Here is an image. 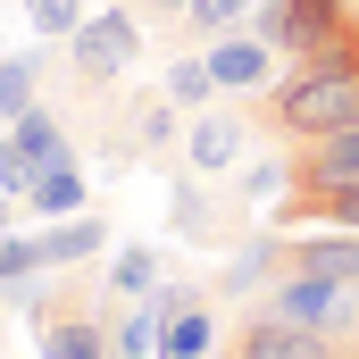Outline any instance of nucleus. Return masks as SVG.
Returning <instances> with one entry per match:
<instances>
[{"label": "nucleus", "mask_w": 359, "mask_h": 359, "mask_svg": "<svg viewBox=\"0 0 359 359\" xmlns=\"http://www.w3.org/2000/svg\"><path fill=\"white\" fill-rule=\"evenodd\" d=\"M25 276H42V251H34V234H0V292H17Z\"/></svg>", "instance_id": "6ab92c4d"}, {"label": "nucleus", "mask_w": 359, "mask_h": 359, "mask_svg": "<svg viewBox=\"0 0 359 359\" xmlns=\"http://www.w3.org/2000/svg\"><path fill=\"white\" fill-rule=\"evenodd\" d=\"M109 284H117V292H151V284H159V259H151V251H117V259H109Z\"/></svg>", "instance_id": "412c9836"}, {"label": "nucleus", "mask_w": 359, "mask_h": 359, "mask_svg": "<svg viewBox=\"0 0 359 359\" xmlns=\"http://www.w3.org/2000/svg\"><path fill=\"white\" fill-rule=\"evenodd\" d=\"M251 8H259V0H184V17H192L201 34H226V25H251Z\"/></svg>", "instance_id": "aec40b11"}, {"label": "nucleus", "mask_w": 359, "mask_h": 359, "mask_svg": "<svg viewBox=\"0 0 359 359\" xmlns=\"http://www.w3.org/2000/svg\"><path fill=\"white\" fill-rule=\"evenodd\" d=\"M168 100H176V109H209V100H217L209 59H176V67H168Z\"/></svg>", "instance_id": "f3484780"}, {"label": "nucleus", "mask_w": 359, "mask_h": 359, "mask_svg": "<svg viewBox=\"0 0 359 359\" xmlns=\"http://www.w3.org/2000/svg\"><path fill=\"white\" fill-rule=\"evenodd\" d=\"M25 209H34V217H76V209H84V168H76V151H67V159H50V168L34 176Z\"/></svg>", "instance_id": "ddd939ff"}, {"label": "nucleus", "mask_w": 359, "mask_h": 359, "mask_svg": "<svg viewBox=\"0 0 359 359\" xmlns=\"http://www.w3.org/2000/svg\"><path fill=\"white\" fill-rule=\"evenodd\" d=\"M243 184H251V192H276V184H284V159H259V168H251Z\"/></svg>", "instance_id": "5701e85b"}, {"label": "nucleus", "mask_w": 359, "mask_h": 359, "mask_svg": "<svg viewBox=\"0 0 359 359\" xmlns=\"http://www.w3.org/2000/svg\"><path fill=\"white\" fill-rule=\"evenodd\" d=\"M25 17H34V34H76V25H84L76 0H25Z\"/></svg>", "instance_id": "4be33fe9"}, {"label": "nucleus", "mask_w": 359, "mask_h": 359, "mask_svg": "<svg viewBox=\"0 0 359 359\" xmlns=\"http://www.w3.org/2000/svg\"><path fill=\"white\" fill-rule=\"evenodd\" d=\"M34 109V59L17 50V59H0V126H17Z\"/></svg>", "instance_id": "a211bd4d"}, {"label": "nucleus", "mask_w": 359, "mask_h": 359, "mask_svg": "<svg viewBox=\"0 0 359 359\" xmlns=\"http://www.w3.org/2000/svg\"><path fill=\"white\" fill-rule=\"evenodd\" d=\"M351 17H359V0H259V8H251V34H259L268 50H284V59H301V50L334 42Z\"/></svg>", "instance_id": "7ed1b4c3"}, {"label": "nucleus", "mask_w": 359, "mask_h": 359, "mask_svg": "<svg viewBox=\"0 0 359 359\" xmlns=\"http://www.w3.org/2000/svg\"><path fill=\"white\" fill-rule=\"evenodd\" d=\"M134 8H151V17H168V8H184V0H134Z\"/></svg>", "instance_id": "b1692460"}, {"label": "nucleus", "mask_w": 359, "mask_h": 359, "mask_svg": "<svg viewBox=\"0 0 359 359\" xmlns=\"http://www.w3.org/2000/svg\"><path fill=\"white\" fill-rule=\"evenodd\" d=\"M201 59H209L217 92H268V84H276V59H284V50H268L259 34H234V25H226V34H217V50H201Z\"/></svg>", "instance_id": "6e6552de"}, {"label": "nucleus", "mask_w": 359, "mask_h": 359, "mask_svg": "<svg viewBox=\"0 0 359 359\" xmlns=\"http://www.w3.org/2000/svg\"><path fill=\"white\" fill-rule=\"evenodd\" d=\"M50 159H67V134H59V117L34 100L17 126H0V192H8V201H25L34 176H42Z\"/></svg>", "instance_id": "20e7f679"}, {"label": "nucleus", "mask_w": 359, "mask_h": 359, "mask_svg": "<svg viewBox=\"0 0 359 359\" xmlns=\"http://www.w3.org/2000/svg\"><path fill=\"white\" fill-rule=\"evenodd\" d=\"M109 359H159V309H151V301L117 318V334H109Z\"/></svg>", "instance_id": "dca6fc26"}, {"label": "nucleus", "mask_w": 359, "mask_h": 359, "mask_svg": "<svg viewBox=\"0 0 359 359\" xmlns=\"http://www.w3.org/2000/svg\"><path fill=\"white\" fill-rule=\"evenodd\" d=\"M42 359H109V334H100L92 318L42 309Z\"/></svg>", "instance_id": "2eb2a0df"}, {"label": "nucleus", "mask_w": 359, "mask_h": 359, "mask_svg": "<svg viewBox=\"0 0 359 359\" xmlns=\"http://www.w3.org/2000/svg\"><path fill=\"white\" fill-rule=\"evenodd\" d=\"M251 126L276 134L284 151H301V142H318V134L359 126V17L334 34V42L284 59V76H276L268 92H251Z\"/></svg>", "instance_id": "f257e3e1"}, {"label": "nucleus", "mask_w": 359, "mask_h": 359, "mask_svg": "<svg viewBox=\"0 0 359 359\" xmlns=\"http://www.w3.org/2000/svg\"><path fill=\"white\" fill-rule=\"evenodd\" d=\"M259 309H268V318H292V326H309V334L343 343V359H359V284H351V276L284 268L268 292H259Z\"/></svg>", "instance_id": "f03ea898"}, {"label": "nucleus", "mask_w": 359, "mask_h": 359, "mask_svg": "<svg viewBox=\"0 0 359 359\" xmlns=\"http://www.w3.org/2000/svg\"><path fill=\"white\" fill-rule=\"evenodd\" d=\"M100 243H109V226H100L92 209H84V217H59L50 234H34V251H42V268H76V259H92Z\"/></svg>", "instance_id": "4468645a"}, {"label": "nucleus", "mask_w": 359, "mask_h": 359, "mask_svg": "<svg viewBox=\"0 0 359 359\" xmlns=\"http://www.w3.org/2000/svg\"><path fill=\"white\" fill-rule=\"evenodd\" d=\"M0 226H8V192H0Z\"/></svg>", "instance_id": "393cba45"}, {"label": "nucleus", "mask_w": 359, "mask_h": 359, "mask_svg": "<svg viewBox=\"0 0 359 359\" xmlns=\"http://www.w3.org/2000/svg\"><path fill=\"white\" fill-rule=\"evenodd\" d=\"M343 184H359V126L284 151V192H343Z\"/></svg>", "instance_id": "423d86ee"}, {"label": "nucleus", "mask_w": 359, "mask_h": 359, "mask_svg": "<svg viewBox=\"0 0 359 359\" xmlns=\"http://www.w3.org/2000/svg\"><path fill=\"white\" fill-rule=\"evenodd\" d=\"M243 126H251V109L243 117H192V134H184V151H192V168L201 176H217V168H234V151H243Z\"/></svg>", "instance_id": "9b49d317"}, {"label": "nucleus", "mask_w": 359, "mask_h": 359, "mask_svg": "<svg viewBox=\"0 0 359 359\" xmlns=\"http://www.w3.org/2000/svg\"><path fill=\"white\" fill-rule=\"evenodd\" d=\"M67 50H76V76H84V84H109V76H126V67L142 59L134 8H92L84 25L67 34Z\"/></svg>", "instance_id": "39448f33"}, {"label": "nucleus", "mask_w": 359, "mask_h": 359, "mask_svg": "<svg viewBox=\"0 0 359 359\" xmlns=\"http://www.w3.org/2000/svg\"><path fill=\"white\" fill-rule=\"evenodd\" d=\"M151 309H159V359H209V343H217V318H209V292H192V284H176V292H159Z\"/></svg>", "instance_id": "0eeeda50"}, {"label": "nucleus", "mask_w": 359, "mask_h": 359, "mask_svg": "<svg viewBox=\"0 0 359 359\" xmlns=\"http://www.w3.org/2000/svg\"><path fill=\"white\" fill-rule=\"evenodd\" d=\"M276 276H284V234H251V251L226 268V284H217V292H226V301H259Z\"/></svg>", "instance_id": "f8f14e48"}, {"label": "nucleus", "mask_w": 359, "mask_h": 359, "mask_svg": "<svg viewBox=\"0 0 359 359\" xmlns=\"http://www.w3.org/2000/svg\"><path fill=\"white\" fill-rule=\"evenodd\" d=\"M292 226H343V234H359V184H343V192H284L276 201V234H292Z\"/></svg>", "instance_id": "1a4fd4ad"}, {"label": "nucleus", "mask_w": 359, "mask_h": 359, "mask_svg": "<svg viewBox=\"0 0 359 359\" xmlns=\"http://www.w3.org/2000/svg\"><path fill=\"white\" fill-rule=\"evenodd\" d=\"M284 268H309V276H351L359 284V234H292L284 243Z\"/></svg>", "instance_id": "9d476101"}]
</instances>
